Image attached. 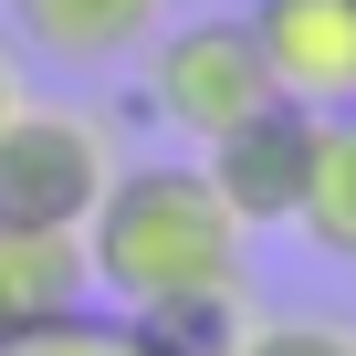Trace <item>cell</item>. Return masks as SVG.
Masks as SVG:
<instances>
[{
	"instance_id": "1",
	"label": "cell",
	"mask_w": 356,
	"mask_h": 356,
	"mask_svg": "<svg viewBox=\"0 0 356 356\" xmlns=\"http://www.w3.org/2000/svg\"><path fill=\"white\" fill-rule=\"evenodd\" d=\"M241 252H252V231L231 220V200L210 189L200 157H126L84 220V283L105 293V314L241 293Z\"/></svg>"
},
{
	"instance_id": "2",
	"label": "cell",
	"mask_w": 356,
	"mask_h": 356,
	"mask_svg": "<svg viewBox=\"0 0 356 356\" xmlns=\"http://www.w3.org/2000/svg\"><path fill=\"white\" fill-rule=\"evenodd\" d=\"M126 136L95 105H11L0 115V220L11 231H84L95 200L115 189Z\"/></svg>"
},
{
	"instance_id": "3",
	"label": "cell",
	"mask_w": 356,
	"mask_h": 356,
	"mask_svg": "<svg viewBox=\"0 0 356 356\" xmlns=\"http://www.w3.org/2000/svg\"><path fill=\"white\" fill-rule=\"evenodd\" d=\"M136 84H147V115L189 147V157L220 147L241 115H262V105L283 95L241 11H231V22H168V32L136 53Z\"/></svg>"
},
{
	"instance_id": "4",
	"label": "cell",
	"mask_w": 356,
	"mask_h": 356,
	"mask_svg": "<svg viewBox=\"0 0 356 356\" xmlns=\"http://www.w3.org/2000/svg\"><path fill=\"white\" fill-rule=\"evenodd\" d=\"M314 105H293V95H273L262 115H241L220 147H200V168H210V189L231 200V220L241 231H293V210H304V168H314Z\"/></svg>"
},
{
	"instance_id": "5",
	"label": "cell",
	"mask_w": 356,
	"mask_h": 356,
	"mask_svg": "<svg viewBox=\"0 0 356 356\" xmlns=\"http://www.w3.org/2000/svg\"><path fill=\"white\" fill-rule=\"evenodd\" d=\"M241 22L293 105H314V115L356 105V0H252Z\"/></svg>"
},
{
	"instance_id": "6",
	"label": "cell",
	"mask_w": 356,
	"mask_h": 356,
	"mask_svg": "<svg viewBox=\"0 0 356 356\" xmlns=\"http://www.w3.org/2000/svg\"><path fill=\"white\" fill-rule=\"evenodd\" d=\"M11 22H22V42H32L42 63H63V74H115V63H136V53L178 22V0H11Z\"/></svg>"
},
{
	"instance_id": "7",
	"label": "cell",
	"mask_w": 356,
	"mask_h": 356,
	"mask_svg": "<svg viewBox=\"0 0 356 356\" xmlns=\"http://www.w3.org/2000/svg\"><path fill=\"white\" fill-rule=\"evenodd\" d=\"M84 231H11L0 220V346L53 325V314H84Z\"/></svg>"
},
{
	"instance_id": "8",
	"label": "cell",
	"mask_w": 356,
	"mask_h": 356,
	"mask_svg": "<svg viewBox=\"0 0 356 356\" xmlns=\"http://www.w3.org/2000/svg\"><path fill=\"white\" fill-rule=\"evenodd\" d=\"M293 231H304L325 262H356V105H335V115L314 126V168H304Z\"/></svg>"
},
{
	"instance_id": "9",
	"label": "cell",
	"mask_w": 356,
	"mask_h": 356,
	"mask_svg": "<svg viewBox=\"0 0 356 356\" xmlns=\"http://www.w3.org/2000/svg\"><path fill=\"white\" fill-rule=\"evenodd\" d=\"M157 356H231L241 346V325H252V304L241 293H189V304H157V314H126Z\"/></svg>"
},
{
	"instance_id": "10",
	"label": "cell",
	"mask_w": 356,
	"mask_h": 356,
	"mask_svg": "<svg viewBox=\"0 0 356 356\" xmlns=\"http://www.w3.org/2000/svg\"><path fill=\"white\" fill-rule=\"evenodd\" d=\"M0 356H157L126 314H53V325H32V335H11V346H0Z\"/></svg>"
},
{
	"instance_id": "11",
	"label": "cell",
	"mask_w": 356,
	"mask_h": 356,
	"mask_svg": "<svg viewBox=\"0 0 356 356\" xmlns=\"http://www.w3.org/2000/svg\"><path fill=\"white\" fill-rule=\"evenodd\" d=\"M231 356H356V325H335V314H252Z\"/></svg>"
},
{
	"instance_id": "12",
	"label": "cell",
	"mask_w": 356,
	"mask_h": 356,
	"mask_svg": "<svg viewBox=\"0 0 356 356\" xmlns=\"http://www.w3.org/2000/svg\"><path fill=\"white\" fill-rule=\"evenodd\" d=\"M11 105H22V84H11V53H0V115H11Z\"/></svg>"
}]
</instances>
